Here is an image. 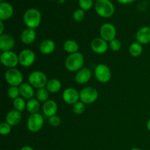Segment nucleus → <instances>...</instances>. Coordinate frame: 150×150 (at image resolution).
<instances>
[{
  "label": "nucleus",
  "mask_w": 150,
  "mask_h": 150,
  "mask_svg": "<svg viewBox=\"0 0 150 150\" xmlns=\"http://www.w3.org/2000/svg\"><path fill=\"white\" fill-rule=\"evenodd\" d=\"M84 58L81 53L76 52L70 54L65 61V67L70 72H78L83 68Z\"/></svg>",
  "instance_id": "nucleus-1"
},
{
  "label": "nucleus",
  "mask_w": 150,
  "mask_h": 150,
  "mask_svg": "<svg viewBox=\"0 0 150 150\" xmlns=\"http://www.w3.org/2000/svg\"><path fill=\"white\" fill-rule=\"evenodd\" d=\"M23 22L29 29H36L41 22V14L38 10L31 8L26 10L23 15Z\"/></svg>",
  "instance_id": "nucleus-2"
},
{
  "label": "nucleus",
  "mask_w": 150,
  "mask_h": 150,
  "mask_svg": "<svg viewBox=\"0 0 150 150\" xmlns=\"http://www.w3.org/2000/svg\"><path fill=\"white\" fill-rule=\"evenodd\" d=\"M95 9L98 16L102 18H110L114 13V4L110 0H98L95 4Z\"/></svg>",
  "instance_id": "nucleus-3"
},
{
  "label": "nucleus",
  "mask_w": 150,
  "mask_h": 150,
  "mask_svg": "<svg viewBox=\"0 0 150 150\" xmlns=\"http://www.w3.org/2000/svg\"><path fill=\"white\" fill-rule=\"evenodd\" d=\"M28 80L31 86L38 89L46 87L47 83L48 81L46 75L43 72L38 70L32 72L29 76Z\"/></svg>",
  "instance_id": "nucleus-4"
},
{
  "label": "nucleus",
  "mask_w": 150,
  "mask_h": 150,
  "mask_svg": "<svg viewBox=\"0 0 150 150\" xmlns=\"http://www.w3.org/2000/svg\"><path fill=\"white\" fill-rule=\"evenodd\" d=\"M6 81L10 86H18L22 84L23 76L21 72L16 68H10L4 74Z\"/></svg>",
  "instance_id": "nucleus-5"
},
{
  "label": "nucleus",
  "mask_w": 150,
  "mask_h": 150,
  "mask_svg": "<svg viewBox=\"0 0 150 150\" xmlns=\"http://www.w3.org/2000/svg\"><path fill=\"white\" fill-rule=\"evenodd\" d=\"M98 98V92L92 86H87L82 89L80 92V100L84 104H92Z\"/></svg>",
  "instance_id": "nucleus-6"
},
{
  "label": "nucleus",
  "mask_w": 150,
  "mask_h": 150,
  "mask_svg": "<svg viewBox=\"0 0 150 150\" xmlns=\"http://www.w3.org/2000/svg\"><path fill=\"white\" fill-rule=\"evenodd\" d=\"M44 124L43 117L39 113L31 114L27 120V128L32 133H36L42 129Z\"/></svg>",
  "instance_id": "nucleus-7"
},
{
  "label": "nucleus",
  "mask_w": 150,
  "mask_h": 150,
  "mask_svg": "<svg viewBox=\"0 0 150 150\" xmlns=\"http://www.w3.org/2000/svg\"><path fill=\"white\" fill-rule=\"evenodd\" d=\"M0 61L4 67H8L9 69L15 68L19 63V59L16 53L9 51L1 53Z\"/></svg>",
  "instance_id": "nucleus-8"
},
{
  "label": "nucleus",
  "mask_w": 150,
  "mask_h": 150,
  "mask_svg": "<svg viewBox=\"0 0 150 150\" xmlns=\"http://www.w3.org/2000/svg\"><path fill=\"white\" fill-rule=\"evenodd\" d=\"M95 76L100 83H107L111 79V71L105 64H99L95 68Z\"/></svg>",
  "instance_id": "nucleus-9"
},
{
  "label": "nucleus",
  "mask_w": 150,
  "mask_h": 150,
  "mask_svg": "<svg viewBox=\"0 0 150 150\" xmlns=\"http://www.w3.org/2000/svg\"><path fill=\"white\" fill-rule=\"evenodd\" d=\"M19 64L24 67L32 66L35 62V54L32 50L23 49L19 53Z\"/></svg>",
  "instance_id": "nucleus-10"
},
{
  "label": "nucleus",
  "mask_w": 150,
  "mask_h": 150,
  "mask_svg": "<svg viewBox=\"0 0 150 150\" xmlns=\"http://www.w3.org/2000/svg\"><path fill=\"white\" fill-rule=\"evenodd\" d=\"M101 38L105 40L107 42H111L113 40L116 39L117 35V29L115 26L109 23H105L100 27V29Z\"/></svg>",
  "instance_id": "nucleus-11"
},
{
  "label": "nucleus",
  "mask_w": 150,
  "mask_h": 150,
  "mask_svg": "<svg viewBox=\"0 0 150 150\" xmlns=\"http://www.w3.org/2000/svg\"><path fill=\"white\" fill-rule=\"evenodd\" d=\"M62 99L68 105H74L80 100V92L74 88H67L62 92Z\"/></svg>",
  "instance_id": "nucleus-12"
},
{
  "label": "nucleus",
  "mask_w": 150,
  "mask_h": 150,
  "mask_svg": "<svg viewBox=\"0 0 150 150\" xmlns=\"http://www.w3.org/2000/svg\"><path fill=\"white\" fill-rule=\"evenodd\" d=\"M91 48L92 51L98 54H105L108 48L107 41L101 38H95L91 42Z\"/></svg>",
  "instance_id": "nucleus-13"
},
{
  "label": "nucleus",
  "mask_w": 150,
  "mask_h": 150,
  "mask_svg": "<svg viewBox=\"0 0 150 150\" xmlns=\"http://www.w3.org/2000/svg\"><path fill=\"white\" fill-rule=\"evenodd\" d=\"M15 46V40L8 34L0 35V50L2 52L11 51Z\"/></svg>",
  "instance_id": "nucleus-14"
},
{
  "label": "nucleus",
  "mask_w": 150,
  "mask_h": 150,
  "mask_svg": "<svg viewBox=\"0 0 150 150\" xmlns=\"http://www.w3.org/2000/svg\"><path fill=\"white\" fill-rule=\"evenodd\" d=\"M92 76V73L91 70L88 67H83L80 70L77 72L75 77L76 83L79 84H85L89 81Z\"/></svg>",
  "instance_id": "nucleus-15"
},
{
  "label": "nucleus",
  "mask_w": 150,
  "mask_h": 150,
  "mask_svg": "<svg viewBox=\"0 0 150 150\" xmlns=\"http://www.w3.org/2000/svg\"><path fill=\"white\" fill-rule=\"evenodd\" d=\"M136 39L138 42L145 45L150 42V27L143 26L138 30L136 35Z\"/></svg>",
  "instance_id": "nucleus-16"
},
{
  "label": "nucleus",
  "mask_w": 150,
  "mask_h": 150,
  "mask_svg": "<svg viewBox=\"0 0 150 150\" xmlns=\"http://www.w3.org/2000/svg\"><path fill=\"white\" fill-rule=\"evenodd\" d=\"M58 111V105L57 103L52 100H48L44 103L42 105V112L47 117H51L56 115Z\"/></svg>",
  "instance_id": "nucleus-17"
},
{
  "label": "nucleus",
  "mask_w": 150,
  "mask_h": 150,
  "mask_svg": "<svg viewBox=\"0 0 150 150\" xmlns=\"http://www.w3.org/2000/svg\"><path fill=\"white\" fill-rule=\"evenodd\" d=\"M56 48V44L52 40L46 39L44 40L40 44L39 50L40 52L44 55H48L52 54Z\"/></svg>",
  "instance_id": "nucleus-18"
},
{
  "label": "nucleus",
  "mask_w": 150,
  "mask_h": 150,
  "mask_svg": "<svg viewBox=\"0 0 150 150\" xmlns=\"http://www.w3.org/2000/svg\"><path fill=\"white\" fill-rule=\"evenodd\" d=\"M6 122L11 126H16L20 123L21 120V114L20 111L16 109L10 110L8 111L5 117Z\"/></svg>",
  "instance_id": "nucleus-19"
},
{
  "label": "nucleus",
  "mask_w": 150,
  "mask_h": 150,
  "mask_svg": "<svg viewBox=\"0 0 150 150\" xmlns=\"http://www.w3.org/2000/svg\"><path fill=\"white\" fill-rule=\"evenodd\" d=\"M13 14V7L10 3L3 2L0 3V20H7L12 17Z\"/></svg>",
  "instance_id": "nucleus-20"
},
{
  "label": "nucleus",
  "mask_w": 150,
  "mask_h": 150,
  "mask_svg": "<svg viewBox=\"0 0 150 150\" xmlns=\"http://www.w3.org/2000/svg\"><path fill=\"white\" fill-rule=\"evenodd\" d=\"M35 39H36V32L35 29L27 28L21 32V40L26 45L32 44L35 40Z\"/></svg>",
  "instance_id": "nucleus-21"
},
{
  "label": "nucleus",
  "mask_w": 150,
  "mask_h": 150,
  "mask_svg": "<svg viewBox=\"0 0 150 150\" xmlns=\"http://www.w3.org/2000/svg\"><path fill=\"white\" fill-rule=\"evenodd\" d=\"M35 88L31 86L29 83H23L21 86H19L20 95L24 99H32L35 95Z\"/></svg>",
  "instance_id": "nucleus-22"
},
{
  "label": "nucleus",
  "mask_w": 150,
  "mask_h": 150,
  "mask_svg": "<svg viewBox=\"0 0 150 150\" xmlns=\"http://www.w3.org/2000/svg\"><path fill=\"white\" fill-rule=\"evenodd\" d=\"M62 83L59 80L57 79H50L46 85V89L50 93H57L61 89Z\"/></svg>",
  "instance_id": "nucleus-23"
},
{
  "label": "nucleus",
  "mask_w": 150,
  "mask_h": 150,
  "mask_svg": "<svg viewBox=\"0 0 150 150\" xmlns=\"http://www.w3.org/2000/svg\"><path fill=\"white\" fill-rule=\"evenodd\" d=\"M64 51L69 54H73V53L79 52V44L73 40H67L64 42L63 45Z\"/></svg>",
  "instance_id": "nucleus-24"
},
{
  "label": "nucleus",
  "mask_w": 150,
  "mask_h": 150,
  "mask_svg": "<svg viewBox=\"0 0 150 150\" xmlns=\"http://www.w3.org/2000/svg\"><path fill=\"white\" fill-rule=\"evenodd\" d=\"M40 108V101H38L37 99L32 98V99L29 100L28 102L26 103V110L31 114L38 113Z\"/></svg>",
  "instance_id": "nucleus-25"
},
{
  "label": "nucleus",
  "mask_w": 150,
  "mask_h": 150,
  "mask_svg": "<svg viewBox=\"0 0 150 150\" xmlns=\"http://www.w3.org/2000/svg\"><path fill=\"white\" fill-rule=\"evenodd\" d=\"M143 52L142 44L138 42H133L129 46V53L133 57H139Z\"/></svg>",
  "instance_id": "nucleus-26"
},
{
  "label": "nucleus",
  "mask_w": 150,
  "mask_h": 150,
  "mask_svg": "<svg viewBox=\"0 0 150 150\" xmlns=\"http://www.w3.org/2000/svg\"><path fill=\"white\" fill-rule=\"evenodd\" d=\"M36 99L40 102H46L48 100V98H49V92L47 90L46 88H41L37 90L36 93Z\"/></svg>",
  "instance_id": "nucleus-27"
},
{
  "label": "nucleus",
  "mask_w": 150,
  "mask_h": 150,
  "mask_svg": "<svg viewBox=\"0 0 150 150\" xmlns=\"http://www.w3.org/2000/svg\"><path fill=\"white\" fill-rule=\"evenodd\" d=\"M13 106L15 109L20 112L24 111L25 108H26V103L24 100V98L18 97L16 99L13 100Z\"/></svg>",
  "instance_id": "nucleus-28"
},
{
  "label": "nucleus",
  "mask_w": 150,
  "mask_h": 150,
  "mask_svg": "<svg viewBox=\"0 0 150 150\" xmlns=\"http://www.w3.org/2000/svg\"><path fill=\"white\" fill-rule=\"evenodd\" d=\"M7 95L10 99L15 100L20 95V90L18 86H10L7 91Z\"/></svg>",
  "instance_id": "nucleus-29"
},
{
  "label": "nucleus",
  "mask_w": 150,
  "mask_h": 150,
  "mask_svg": "<svg viewBox=\"0 0 150 150\" xmlns=\"http://www.w3.org/2000/svg\"><path fill=\"white\" fill-rule=\"evenodd\" d=\"M85 109H86L85 104L83 103H82L81 101V102H77L74 105H73V111L74 112V114H83L84 112Z\"/></svg>",
  "instance_id": "nucleus-30"
},
{
  "label": "nucleus",
  "mask_w": 150,
  "mask_h": 150,
  "mask_svg": "<svg viewBox=\"0 0 150 150\" xmlns=\"http://www.w3.org/2000/svg\"><path fill=\"white\" fill-rule=\"evenodd\" d=\"M11 125L7 122H1L0 124V133L2 136L8 135L11 132Z\"/></svg>",
  "instance_id": "nucleus-31"
},
{
  "label": "nucleus",
  "mask_w": 150,
  "mask_h": 150,
  "mask_svg": "<svg viewBox=\"0 0 150 150\" xmlns=\"http://www.w3.org/2000/svg\"><path fill=\"white\" fill-rule=\"evenodd\" d=\"M93 0H79V5L83 10H89L92 8Z\"/></svg>",
  "instance_id": "nucleus-32"
},
{
  "label": "nucleus",
  "mask_w": 150,
  "mask_h": 150,
  "mask_svg": "<svg viewBox=\"0 0 150 150\" xmlns=\"http://www.w3.org/2000/svg\"><path fill=\"white\" fill-rule=\"evenodd\" d=\"M73 19H74L76 21H78V22L82 21L85 17L84 11H83L82 9H79V10H76V11L73 13Z\"/></svg>",
  "instance_id": "nucleus-33"
},
{
  "label": "nucleus",
  "mask_w": 150,
  "mask_h": 150,
  "mask_svg": "<svg viewBox=\"0 0 150 150\" xmlns=\"http://www.w3.org/2000/svg\"><path fill=\"white\" fill-rule=\"evenodd\" d=\"M122 47V43L118 39H114L111 40L109 43V48L113 51H120Z\"/></svg>",
  "instance_id": "nucleus-34"
},
{
  "label": "nucleus",
  "mask_w": 150,
  "mask_h": 150,
  "mask_svg": "<svg viewBox=\"0 0 150 150\" xmlns=\"http://www.w3.org/2000/svg\"><path fill=\"white\" fill-rule=\"evenodd\" d=\"M48 122L53 127H57L61 123V119H60L59 116L54 115L48 118Z\"/></svg>",
  "instance_id": "nucleus-35"
},
{
  "label": "nucleus",
  "mask_w": 150,
  "mask_h": 150,
  "mask_svg": "<svg viewBox=\"0 0 150 150\" xmlns=\"http://www.w3.org/2000/svg\"><path fill=\"white\" fill-rule=\"evenodd\" d=\"M121 4H129V3H132L135 1V0H117Z\"/></svg>",
  "instance_id": "nucleus-36"
},
{
  "label": "nucleus",
  "mask_w": 150,
  "mask_h": 150,
  "mask_svg": "<svg viewBox=\"0 0 150 150\" xmlns=\"http://www.w3.org/2000/svg\"><path fill=\"white\" fill-rule=\"evenodd\" d=\"M0 26H1V29H0V35H3V32H4V24H3L2 21H0Z\"/></svg>",
  "instance_id": "nucleus-37"
},
{
  "label": "nucleus",
  "mask_w": 150,
  "mask_h": 150,
  "mask_svg": "<svg viewBox=\"0 0 150 150\" xmlns=\"http://www.w3.org/2000/svg\"><path fill=\"white\" fill-rule=\"evenodd\" d=\"M20 150H34L33 148L30 146H24L21 148Z\"/></svg>",
  "instance_id": "nucleus-38"
},
{
  "label": "nucleus",
  "mask_w": 150,
  "mask_h": 150,
  "mask_svg": "<svg viewBox=\"0 0 150 150\" xmlns=\"http://www.w3.org/2000/svg\"><path fill=\"white\" fill-rule=\"evenodd\" d=\"M146 127H147L148 130H149V131H150V118L149 119V120L147 121V122H146Z\"/></svg>",
  "instance_id": "nucleus-39"
},
{
  "label": "nucleus",
  "mask_w": 150,
  "mask_h": 150,
  "mask_svg": "<svg viewBox=\"0 0 150 150\" xmlns=\"http://www.w3.org/2000/svg\"><path fill=\"white\" fill-rule=\"evenodd\" d=\"M131 150H142V149H139V148H136V147H134V148H133V149H131Z\"/></svg>",
  "instance_id": "nucleus-40"
},
{
  "label": "nucleus",
  "mask_w": 150,
  "mask_h": 150,
  "mask_svg": "<svg viewBox=\"0 0 150 150\" xmlns=\"http://www.w3.org/2000/svg\"><path fill=\"white\" fill-rule=\"evenodd\" d=\"M97 1H98V0H97Z\"/></svg>",
  "instance_id": "nucleus-41"
}]
</instances>
